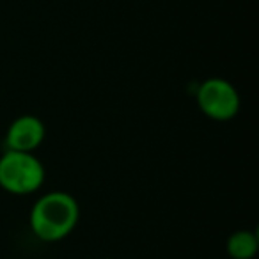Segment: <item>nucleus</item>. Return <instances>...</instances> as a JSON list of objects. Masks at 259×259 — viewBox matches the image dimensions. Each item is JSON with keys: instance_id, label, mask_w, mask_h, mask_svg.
Listing matches in <instances>:
<instances>
[{"instance_id": "1", "label": "nucleus", "mask_w": 259, "mask_h": 259, "mask_svg": "<svg viewBox=\"0 0 259 259\" xmlns=\"http://www.w3.org/2000/svg\"><path fill=\"white\" fill-rule=\"evenodd\" d=\"M80 219L78 201L68 192H48L30 209V227L43 241L64 240Z\"/></svg>"}, {"instance_id": "2", "label": "nucleus", "mask_w": 259, "mask_h": 259, "mask_svg": "<svg viewBox=\"0 0 259 259\" xmlns=\"http://www.w3.org/2000/svg\"><path fill=\"white\" fill-rule=\"evenodd\" d=\"M45 183V167L34 153L11 151L0 156V187L15 195H29Z\"/></svg>"}, {"instance_id": "3", "label": "nucleus", "mask_w": 259, "mask_h": 259, "mask_svg": "<svg viewBox=\"0 0 259 259\" xmlns=\"http://www.w3.org/2000/svg\"><path fill=\"white\" fill-rule=\"evenodd\" d=\"M197 107L213 121H231L240 110V94L236 87L224 78H208L197 87Z\"/></svg>"}, {"instance_id": "4", "label": "nucleus", "mask_w": 259, "mask_h": 259, "mask_svg": "<svg viewBox=\"0 0 259 259\" xmlns=\"http://www.w3.org/2000/svg\"><path fill=\"white\" fill-rule=\"evenodd\" d=\"M47 128L45 122L36 115H20L9 124L6 134V146L11 151H25L34 153L45 141Z\"/></svg>"}, {"instance_id": "5", "label": "nucleus", "mask_w": 259, "mask_h": 259, "mask_svg": "<svg viewBox=\"0 0 259 259\" xmlns=\"http://www.w3.org/2000/svg\"><path fill=\"white\" fill-rule=\"evenodd\" d=\"M259 240L252 231H236L226 241V250L233 259H252L257 252Z\"/></svg>"}]
</instances>
